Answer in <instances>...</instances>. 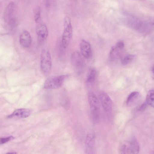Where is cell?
I'll list each match as a JSON object with an SVG mask.
<instances>
[{
    "label": "cell",
    "mask_w": 154,
    "mask_h": 154,
    "mask_svg": "<svg viewBox=\"0 0 154 154\" xmlns=\"http://www.w3.org/2000/svg\"><path fill=\"white\" fill-rule=\"evenodd\" d=\"M139 150V144L134 137L131 138L120 148L121 152L124 154H137Z\"/></svg>",
    "instance_id": "6"
},
{
    "label": "cell",
    "mask_w": 154,
    "mask_h": 154,
    "mask_svg": "<svg viewBox=\"0 0 154 154\" xmlns=\"http://www.w3.org/2000/svg\"><path fill=\"white\" fill-rule=\"evenodd\" d=\"M80 47L82 55L86 58H90L92 55V50L90 43L83 39L80 43Z\"/></svg>",
    "instance_id": "10"
},
{
    "label": "cell",
    "mask_w": 154,
    "mask_h": 154,
    "mask_svg": "<svg viewBox=\"0 0 154 154\" xmlns=\"http://www.w3.org/2000/svg\"><path fill=\"white\" fill-rule=\"evenodd\" d=\"M153 24L154 25V21H153Z\"/></svg>",
    "instance_id": "26"
},
{
    "label": "cell",
    "mask_w": 154,
    "mask_h": 154,
    "mask_svg": "<svg viewBox=\"0 0 154 154\" xmlns=\"http://www.w3.org/2000/svg\"><path fill=\"white\" fill-rule=\"evenodd\" d=\"M52 60L50 51L46 49H43L41 53L40 66L44 74L48 73L52 67Z\"/></svg>",
    "instance_id": "4"
},
{
    "label": "cell",
    "mask_w": 154,
    "mask_h": 154,
    "mask_svg": "<svg viewBox=\"0 0 154 154\" xmlns=\"http://www.w3.org/2000/svg\"><path fill=\"white\" fill-rule=\"evenodd\" d=\"M88 99L93 119L95 122H99L100 117L99 101L92 92L88 93Z\"/></svg>",
    "instance_id": "1"
},
{
    "label": "cell",
    "mask_w": 154,
    "mask_h": 154,
    "mask_svg": "<svg viewBox=\"0 0 154 154\" xmlns=\"http://www.w3.org/2000/svg\"><path fill=\"white\" fill-rule=\"evenodd\" d=\"M99 97L104 110L107 112H111L112 104V101L109 96L105 92L101 91L99 93Z\"/></svg>",
    "instance_id": "8"
},
{
    "label": "cell",
    "mask_w": 154,
    "mask_h": 154,
    "mask_svg": "<svg viewBox=\"0 0 154 154\" xmlns=\"http://www.w3.org/2000/svg\"><path fill=\"white\" fill-rule=\"evenodd\" d=\"M15 5L14 2H10L6 8L4 14L5 21L11 27L15 26L17 24V21L14 16Z\"/></svg>",
    "instance_id": "2"
},
{
    "label": "cell",
    "mask_w": 154,
    "mask_h": 154,
    "mask_svg": "<svg viewBox=\"0 0 154 154\" xmlns=\"http://www.w3.org/2000/svg\"><path fill=\"white\" fill-rule=\"evenodd\" d=\"M140 94L139 92L134 91L131 93L128 96L126 104L128 106H131L134 105L139 100Z\"/></svg>",
    "instance_id": "14"
},
{
    "label": "cell",
    "mask_w": 154,
    "mask_h": 154,
    "mask_svg": "<svg viewBox=\"0 0 154 154\" xmlns=\"http://www.w3.org/2000/svg\"><path fill=\"white\" fill-rule=\"evenodd\" d=\"M72 28L70 18L68 17L64 20V29L62 38V44L63 48L68 46L72 37Z\"/></svg>",
    "instance_id": "5"
},
{
    "label": "cell",
    "mask_w": 154,
    "mask_h": 154,
    "mask_svg": "<svg viewBox=\"0 0 154 154\" xmlns=\"http://www.w3.org/2000/svg\"><path fill=\"white\" fill-rule=\"evenodd\" d=\"M31 37L29 32L27 30L23 31L19 37L20 45L24 48H28L31 45Z\"/></svg>",
    "instance_id": "11"
},
{
    "label": "cell",
    "mask_w": 154,
    "mask_h": 154,
    "mask_svg": "<svg viewBox=\"0 0 154 154\" xmlns=\"http://www.w3.org/2000/svg\"><path fill=\"white\" fill-rule=\"evenodd\" d=\"M46 5L47 6H48L49 5V1L47 0H46Z\"/></svg>",
    "instance_id": "23"
},
{
    "label": "cell",
    "mask_w": 154,
    "mask_h": 154,
    "mask_svg": "<svg viewBox=\"0 0 154 154\" xmlns=\"http://www.w3.org/2000/svg\"><path fill=\"white\" fill-rule=\"evenodd\" d=\"M95 136L92 133H88L86 137L85 141L86 152L88 153H91L94 146Z\"/></svg>",
    "instance_id": "13"
},
{
    "label": "cell",
    "mask_w": 154,
    "mask_h": 154,
    "mask_svg": "<svg viewBox=\"0 0 154 154\" xmlns=\"http://www.w3.org/2000/svg\"><path fill=\"white\" fill-rule=\"evenodd\" d=\"M96 75V71L94 68H92L89 71L86 79V83L88 85L92 84L95 81Z\"/></svg>",
    "instance_id": "16"
},
{
    "label": "cell",
    "mask_w": 154,
    "mask_h": 154,
    "mask_svg": "<svg viewBox=\"0 0 154 154\" xmlns=\"http://www.w3.org/2000/svg\"><path fill=\"white\" fill-rule=\"evenodd\" d=\"M31 113L32 110L30 109L21 108L16 110L11 114L8 115L7 117L10 118L17 117L21 118H25L29 116Z\"/></svg>",
    "instance_id": "12"
},
{
    "label": "cell",
    "mask_w": 154,
    "mask_h": 154,
    "mask_svg": "<svg viewBox=\"0 0 154 154\" xmlns=\"http://www.w3.org/2000/svg\"><path fill=\"white\" fill-rule=\"evenodd\" d=\"M134 55L133 54H129L126 55L122 60V64L123 65L128 64L134 60Z\"/></svg>",
    "instance_id": "18"
},
{
    "label": "cell",
    "mask_w": 154,
    "mask_h": 154,
    "mask_svg": "<svg viewBox=\"0 0 154 154\" xmlns=\"http://www.w3.org/2000/svg\"><path fill=\"white\" fill-rule=\"evenodd\" d=\"M117 48L122 50H123L125 46V44L122 41H119L118 42L115 46Z\"/></svg>",
    "instance_id": "21"
},
{
    "label": "cell",
    "mask_w": 154,
    "mask_h": 154,
    "mask_svg": "<svg viewBox=\"0 0 154 154\" xmlns=\"http://www.w3.org/2000/svg\"><path fill=\"white\" fill-rule=\"evenodd\" d=\"M146 102L148 104L154 108V90H151L147 93Z\"/></svg>",
    "instance_id": "17"
},
{
    "label": "cell",
    "mask_w": 154,
    "mask_h": 154,
    "mask_svg": "<svg viewBox=\"0 0 154 154\" xmlns=\"http://www.w3.org/2000/svg\"><path fill=\"white\" fill-rule=\"evenodd\" d=\"M72 64L77 73H81L85 66V61L82 55L78 51H75L71 57Z\"/></svg>",
    "instance_id": "7"
},
{
    "label": "cell",
    "mask_w": 154,
    "mask_h": 154,
    "mask_svg": "<svg viewBox=\"0 0 154 154\" xmlns=\"http://www.w3.org/2000/svg\"><path fill=\"white\" fill-rule=\"evenodd\" d=\"M152 72L154 74V66L153 67V68L152 69Z\"/></svg>",
    "instance_id": "25"
},
{
    "label": "cell",
    "mask_w": 154,
    "mask_h": 154,
    "mask_svg": "<svg viewBox=\"0 0 154 154\" xmlns=\"http://www.w3.org/2000/svg\"><path fill=\"white\" fill-rule=\"evenodd\" d=\"M16 153L15 152H8L7 153V154H16Z\"/></svg>",
    "instance_id": "24"
},
{
    "label": "cell",
    "mask_w": 154,
    "mask_h": 154,
    "mask_svg": "<svg viewBox=\"0 0 154 154\" xmlns=\"http://www.w3.org/2000/svg\"><path fill=\"white\" fill-rule=\"evenodd\" d=\"M147 104H148L146 102L144 103L138 107L137 109L138 110V111H141L144 110L146 108Z\"/></svg>",
    "instance_id": "22"
},
{
    "label": "cell",
    "mask_w": 154,
    "mask_h": 154,
    "mask_svg": "<svg viewBox=\"0 0 154 154\" xmlns=\"http://www.w3.org/2000/svg\"><path fill=\"white\" fill-rule=\"evenodd\" d=\"M121 51L115 46L112 47L109 52V57L110 60L114 61L117 59L119 57Z\"/></svg>",
    "instance_id": "15"
},
{
    "label": "cell",
    "mask_w": 154,
    "mask_h": 154,
    "mask_svg": "<svg viewBox=\"0 0 154 154\" xmlns=\"http://www.w3.org/2000/svg\"><path fill=\"white\" fill-rule=\"evenodd\" d=\"M14 137L13 136H10L5 138H2L0 139V144H3L14 139Z\"/></svg>",
    "instance_id": "20"
},
{
    "label": "cell",
    "mask_w": 154,
    "mask_h": 154,
    "mask_svg": "<svg viewBox=\"0 0 154 154\" xmlns=\"http://www.w3.org/2000/svg\"><path fill=\"white\" fill-rule=\"evenodd\" d=\"M67 76L66 75H60L50 77L45 80L44 87L48 89L58 88L61 86Z\"/></svg>",
    "instance_id": "3"
},
{
    "label": "cell",
    "mask_w": 154,
    "mask_h": 154,
    "mask_svg": "<svg viewBox=\"0 0 154 154\" xmlns=\"http://www.w3.org/2000/svg\"><path fill=\"white\" fill-rule=\"evenodd\" d=\"M38 42L42 44L47 39L48 35V30L46 25L43 23H39L36 29Z\"/></svg>",
    "instance_id": "9"
},
{
    "label": "cell",
    "mask_w": 154,
    "mask_h": 154,
    "mask_svg": "<svg viewBox=\"0 0 154 154\" xmlns=\"http://www.w3.org/2000/svg\"><path fill=\"white\" fill-rule=\"evenodd\" d=\"M34 16L35 22L37 23H40L41 21V11L39 7H37L34 10Z\"/></svg>",
    "instance_id": "19"
}]
</instances>
